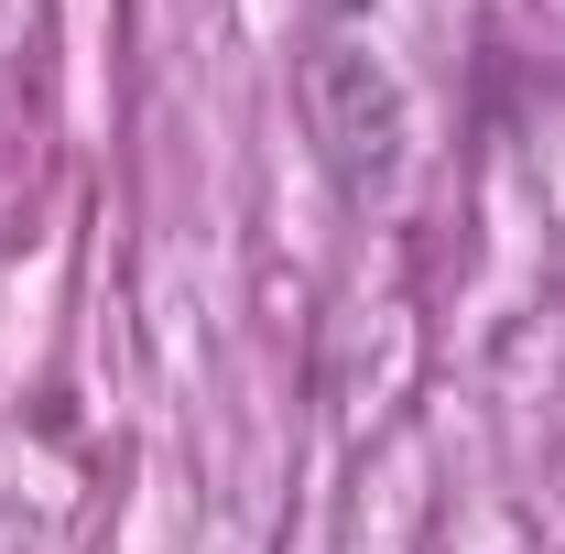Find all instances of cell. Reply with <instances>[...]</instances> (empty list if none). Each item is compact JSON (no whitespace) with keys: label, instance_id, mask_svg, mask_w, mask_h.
Returning a JSON list of instances; mask_svg holds the SVG:
<instances>
[{"label":"cell","instance_id":"1","mask_svg":"<svg viewBox=\"0 0 565 554\" xmlns=\"http://www.w3.org/2000/svg\"><path fill=\"white\" fill-rule=\"evenodd\" d=\"M305 120L327 141V174L349 185V196H392V174H403V87L381 55H359V44H316L305 55Z\"/></svg>","mask_w":565,"mask_h":554}]
</instances>
